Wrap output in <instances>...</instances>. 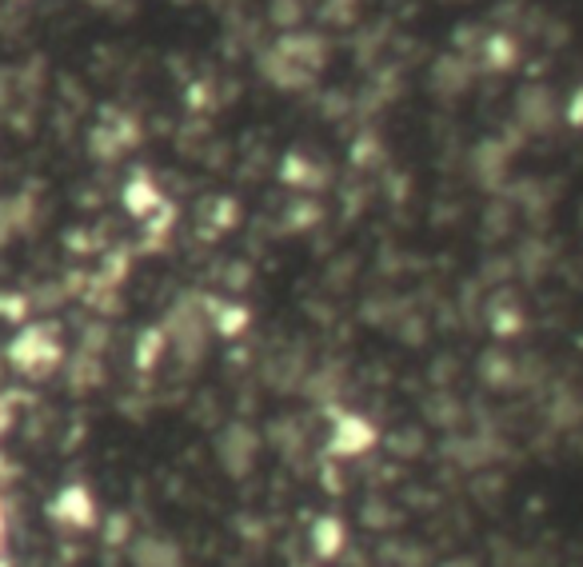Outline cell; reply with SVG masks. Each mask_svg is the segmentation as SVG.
Masks as SVG:
<instances>
[{"instance_id": "cell-1", "label": "cell", "mask_w": 583, "mask_h": 567, "mask_svg": "<svg viewBox=\"0 0 583 567\" xmlns=\"http://www.w3.org/2000/svg\"><path fill=\"white\" fill-rule=\"evenodd\" d=\"M252 452H256V444L249 440V432H244V428L228 432V440H224V464H228V471H244V468H249Z\"/></svg>"}]
</instances>
